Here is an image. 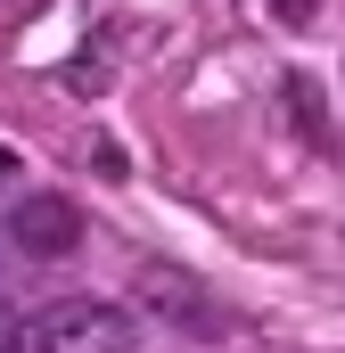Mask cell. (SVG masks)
Here are the masks:
<instances>
[{"instance_id":"1","label":"cell","mask_w":345,"mask_h":353,"mask_svg":"<svg viewBox=\"0 0 345 353\" xmlns=\"http://www.w3.org/2000/svg\"><path fill=\"white\" fill-rule=\"evenodd\" d=\"M17 345L25 353H132L140 321L124 304H107V296H58L17 329Z\"/></svg>"},{"instance_id":"2","label":"cell","mask_w":345,"mask_h":353,"mask_svg":"<svg viewBox=\"0 0 345 353\" xmlns=\"http://www.w3.org/2000/svg\"><path fill=\"white\" fill-rule=\"evenodd\" d=\"M8 247H17V255H33V263L75 255V247H83V214H75V197H58V189L17 197V214H8Z\"/></svg>"},{"instance_id":"3","label":"cell","mask_w":345,"mask_h":353,"mask_svg":"<svg viewBox=\"0 0 345 353\" xmlns=\"http://www.w3.org/2000/svg\"><path fill=\"white\" fill-rule=\"evenodd\" d=\"M132 296H140L148 312H165L172 329H222L214 296H206V288H197L181 263H140V271H132Z\"/></svg>"},{"instance_id":"4","label":"cell","mask_w":345,"mask_h":353,"mask_svg":"<svg viewBox=\"0 0 345 353\" xmlns=\"http://www.w3.org/2000/svg\"><path fill=\"white\" fill-rule=\"evenodd\" d=\"M279 99H288L296 132H304L321 157H337V123H329V99H321V83H313V74H288V83H279Z\"/></svg>"},{"instance_id":"5","label":"cell","mask_w":345,"mask_h":353,"mask_svg":"<svg viewBox=\"0 0 345 353\" xmlns=\"http://www.w3.org/2000/svg\"><path fill=\"white\" fill-rule=\"evenodd\" d=\"M8 181H17V157H8V148H0V189H8Z\"/></svg>"},{"instance_id":"6","label":"cell","mask_w":345,"mask_h":353,"mask_svg":"<svg viewBox=\"0 0 345 353\" xmlns=\"http://www.w3.org/2000/svg\"><path fill=\"white\" fill-rule=\"evenodd\" d=\"M0 353H25V345H17V337H8V329H0Z\"/></svg>"}]
</instances>
